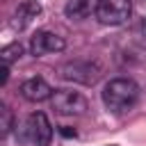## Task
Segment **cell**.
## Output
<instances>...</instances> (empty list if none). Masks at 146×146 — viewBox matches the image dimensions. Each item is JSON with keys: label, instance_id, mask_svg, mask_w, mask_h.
Here are the masks:
<instances>
[{"label": "cell", "instance_id": "2", "mask_svg": "<svg viewBox=\"0 0 146 146\" xmlns=\"http://www.w3.org/2000/svg\"><path fill=\"white\" fill-rule=\"evenodd\" d=\"M59 75L68 82H78V84H96L100 78V66L96 62L89 59H73L59 66Z\"/></svg>", "mask_w": 146, "mask_h": 146}, {"label": "cell", "instance_id": "1", "mask_svg": "<svg viewBox=\"0 0 146 146\" xmlns=\"http://www.w3.org/2000/svg\"><path fill=\"white\" fill-rule=\"evenodd\" d=\"M103 105L112 114L130 112L139 100V87L130 78H114L103 87Z\"/></svg>", "mask_w": 146, "mask_h": 146}, {"label": "cell", "instance_id": "8", "mask_svg": "<svg viewBox=\"0 0 146 146\" xmlns=\"http://www.w3.org/2000/svg\"><path fill=\"white\" fill-rule=\"evenodd\" d=\"M41 14V5L36 2V0H23L16 9H14V14H11V27L14 30H25L36 16Z\"/></svg>", "mask_w": 146, "mask_h": 146}, {"label": "cell", "instance_id": "3", "mask_svg": "<svg viewBox=\"0 0 146 146\" xmlns=\"http://www.w3.org/2000/svg\"><path fill=\"white\" fill-rule=\"evenodd\" d=\"M50 105L62 116H82L89 110L87 98L80 91H73V89H55V94L50 98Z\"/></svg>", "mask_w": 146, "mask_h": 146}, {"label": "cell", "instance_id": "12", "mask_svg": "<svg viewBox=\"0 0 146 146\" xmlns=\"http://www.w3.org/2000/svg\"><path fill=\"white\" fill-rule=\"evenodd\" d=\"M2 75H0V84H7V80H9V64H2V71H0Z\"/></svg>", "mask_w": 146, "mask_h": 146}, {"label": "cell", "instance_id": "5", "mask_svg": "<svg viewBox=\"0 0 146 146\" xmlns=\"http://www.w3.org/2000/svg\"><path fill=\"white\" fill-rule=\"evenodd\" d=\"M132 16V2L130 0H100L96 18L103 25H123L128 23V18Z\"/></svg>", "mask_w": 146, "mask_h": 146}, {"label": "cell", "instance_id": "6", "mask_svg": "<svg viewBox=\"0 0 146 146\" xmlns=\"http://www.w3.org/2000/svg\"><path fill=\"white\" fill-rule=\"evenodd\" d=\"M66 48V41L55 34V32H48V30H36L34 36L30 39V52L34 57H43L48 52H59Z\"/></svg>", "mask_w": 146, "mask_h": 146}, {"label": "cell", "instance_id": "9", "mask_svg": "<svg viewBox=\"0 0 146 146\" xmlns=\"http://www.w3.org/2000/svg\"><path fill=\"white\" fill-rule=\"evenodd\" d=\"M98 5L100 0H68L64 7V14L71 21H84L98 11Z\"/></svg>", "mask_w": 146, "mask_h": 146}, {"label": "cell", "instance_id": "4", "mask_svg": "<svg viewBox=\"0 0 146 146\" xmlns=\"http://www.w3.org/2000/svg\"><path fill=\"white\" fill-rule=\"evenodd\" d=\"M23 141H30L32 146H48L52 139V125L48 121V116L43 112H34L25 119L23 123V132H21Z\"/></svg>", "mask_w": 146, "mask_h": 146}, {"label": "cell", "instance_id": "10", "mask_svg": "<svg viewBox=\"0 0 146 146\" xmlns=\"http://www.w3.org/2000/svg\"><path fill=\"white\" fill-rule=\"evenodd\" d=\"M21 55H23V46H21V43H7V46L0 50L2 64H11V62H16Z\"/></svg>", "mask_w": 146, "mask_h": 146}, {"label": "cell", "instance_id": "13", "mask_svg": "<svg viewBox=\"0 0 146 146\" xmlns=\"http://www.w3.org/2000/svg\"><path fill=\"white\" fill-rule=\"evenodd\" d=\"M62 135H64V137H75V130H71V128H62Z\"/></svg>", "mask_w": 146, "mask_h": 146}, {"label": "cell", "instance_id": "11", "mask_svg": "<svg viewBox=\"0 0 146 146\" xmlns=\"http://www.w3.org/2000/svg\"><path fill=\"white\" fill-rule=\"evenodd\" d=\"M14 128V116H11V110L7 105L0 107V130H2V137H7Z\"/></svg>", "mask_w": 146, "mask_h": 146}, {"label": "cell", "instance_id": "7", "mask_svg": "<svg viewBox=\"0 0 146 146\" xmlns=\"http://www.w3.org/2000/svg\"><path fill=\"white\" fill-rule=\"evenodd\" d=\"M52 87L43 80V78H30L21 84V96L30 103H43L48 98H52Z\"/></svg>", "mask_w": 146, "mask_h": 146}]
</instances>
